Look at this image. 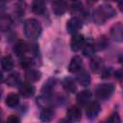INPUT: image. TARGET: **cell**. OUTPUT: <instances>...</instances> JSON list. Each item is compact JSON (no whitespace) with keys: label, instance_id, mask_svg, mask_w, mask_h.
<instances>
[{"label":"cell","instance_id":"6da1fadb","mask_svg":"<svg viewBox=\"0 0 123 123\" xmlns=\"http://www.w3.org/2000/svg\"><path fill=\"white\" fill-rule=\"evenodd\" d=\"M113 15H115V11L112 7L108 4H104L94 11L92 17L96 24H103L107 19L112 17Z\"/></svg>","mask_w":123,"mask_h":123},{"label":"cell","instance_id":"7a4b0ae2","mask_svg":"<svg viewBox=\"0 0 123 123\" xmlns=\"http://www.w3.org/2000/svg\"><path fill=\"white\" fill-rule=\"evenodd\" d=\"M41 33L40 23L34 18L27 19L24 23V34L30 39H36Z\"/></svg>","mask_w":123,"mask_h":123},{"label":"cell","instance_id":"3957f363","mask_svg":"<svg viewBox=\"0 0 123 123\" xmlns=\"http://www.w3.org/2000/svg\"><path fill=\"white\" fill-rule=\"evenodd\" d=\"M114 90V86L112 84H101L96 87V95L100 99L109 98Z\"/></svg>","mask_w":123,"mask_h":123},{"label":"cell","instance_id":"277c9868","mask_svg":"<svg viewBox=\"0 0 123 123\" xmlns=\"http://www.w3.org/2000/svg\"><path fill=\"white\" fill-rule=\"evenodd\" d=\"M100 111H101V107H100L99 103L96 101H93L87 105V107L86 109V113L89 119H93L99 114Z\"/></svg>","mask_w":123,"mask_h":123},{"label":"cell","instance_id":"5b68a950","mask_svg":"<svg viewBox=\"0 0 123 123\" xmlns=\"http://www.w3.org/2000/svg\"><path fill=\"white\" fill-rule=\"evenodd\" d=\"M111 36L115 41L122 42L123 41V24L120 22L114 24L111 29Z\"/></svg>","mask_w":123,"mask_h":123},{"label":"cell","instance_id":"8992f818","mask_svg":"<svg viewBox=\"0 0 123 123\" xmlns=\"http://www.w3.org/2000/svg\"><path fill=\"white\" fill-rule=\"evenodd\" d=\"M82 28V22L78 17H72L67 21L66 29L67 32L71 35H75L78 33V31Z\"/></svg>","mask_w":123,"mask_h":123},{"label":"cell","instance_id":"52a82bcc","mask_svg":"<svg viewBox=\"0 0 123 123\" xmlns=\"http://www.w3.org/2000/svg\"><path fill=\"white\" fill-rule=\"evenodd\" d=\"M52 9H53L54 13L60 16L65 12L67 9V4L65 0H54L52 3Z\"/></svg>","mask_w":123,"mask_h":123},{"label":"cell","instance_id":"ba28073f","mask_svg":"<svg viewBox=\"0 0 123 123\" xmlns=\"http://www.w3.org/2000/svg\"><path fill=\"white\" fill-rule=\"evenodd\" d=\"M85 37H83V35H80V34H75L73 37H72V39H71V43H70V46H71V49L75 52L79 51L81 48H83L84 44H85Z\"/></svg>","mask_w":123,"mask_h":123},{"label":"cell","instance_id":"9c48e42d","mask_svg":"<svg viewBox=\"0 0 123 123\" xmlns=\"http://www.w3.org/2000/svg\"><path fill=\"white\" fill-rule=\"evenodd\" d=\"M83 66V61L81 59V57L79 56H74L68 65V71L72 72V73H77L78 71H80L82 69Z\"/></svg>","mask_w":123,"mask_h":123},{"label":"cell","instance_id":"30bf717a","mask_svg":"<svg viewBox=\"0 0 123 123\" xmlns=\"http://www.w3.org/2000/svg\"><path fill=\"white\" fill-rule=\"evenodd\" d=\"M77 83L82 86H86L90 84V76L86 70H80L77 72V77H76Z\"/></svg>","mask_w":123,"mask_h":123},{"label":"cell","instance_id":"8fae6325","mask_svg":"<svg viewBox=\"0 0 123 123\" xmlns=\"http://www.w3.org/2000/svg\"><path fill=\"white\" fill-rule=\"evenodd\" d=\"M66 116H67L68 120H70V121H74V122L75 121H79L81 119V117H82L81 110L76 106H72L67 110Z\"/></svg>","mask_w":123,"mask_h":123},{"label":"cell","instance_id":"7c38bea8","mask_svg":"<svg viewBox=\"0 0 123 123\" xmlns=\"http://www.w3.org/2000/svg\"><path fill=\"white\" fill-rule=\"evenodd\" d=\"M19 92L25 98L31 97L35 93V86L33 85H31L30 83H23L19 86Z\"/></svg>","mask_w":123,"mask_h":123},{"label":"cell","instance_id":"4fadbf2b","mask_svg":"<svg viewBox=\"0 0 123 123\" xmlns=\"http://www.w3.org/2000/svg\"><path fill=\"white\" fill-rule=\"evenodd\" d=\"M62 87L64 88V90L67 91V92H69V93H74L77 90L76 83L74 82L73 79H71L69 77L64 78L62 80Z\"/></svg>","mask_w":123,"mask_h":123},{"label":"cell","instance_id":"5bb4252c","mask_svg":"<svg viewBox=\"0 0 123 123\" xmlns=\"http://www.w3.org/2000/svg\"><path fill=\"white\" fill-rule=\"evenodd\" d=\"M96 50V46H95V43L91 40H86L85 41V44L83 46V54L86 56V57H89V56H92L94 54Z\"/></svg>","mask_w":123,"mask_h":123},{"label":"cell","instance_id":"9a60e30c","mask_svg":"<svg viewBox=\"0 0 123 123\" xmlns=\"http://www.w3.org/2000/svg\"><path fill=\"white\" fill-rule=\"evenodd\" d=\"M90 98H91V92L89 90H82L76 96L77 102L81 105H85V104L88 103Z\"/></svg>","mask_w":123,"mask_h":123},{"label":"cell","instance_id":"2e32d148","mask_svg":"<svg viewBox=\"0 0 123 123\" xmlns=\"http://www.w3.org/2000/svg\"><path fill=\"white\" fill-rule=\"evenodd\" d=\"M102 66H103V62H102V59L99 58V57H93L89 62V67L90 69L94 72V73H97L99 72L101 69H102Z\"/></svg>","mask_w":123,"mask_h":123},{"label":"cell","instance_id":"e0dca14e","mask_svg":"<svg viewBox=\"0 0 123 123\" xmlns=\"http://www.w3.org/2000/svg\"><path fill=\"white\" fill-rule=\"evenodd\" d=\"M13 53L17 56V57H23L24 54L27 51V46L25 44V42L23 41H17L14 46H13Z\"/></svg>","mask_w":123,"mask_h":123},{"label":"cell","instance_id":"ac0fdd59","mask_svg":"<svg viewBox=\"0 0 123 123\" xmlns=\"http://www.w3.org/2000/svg\"><path fill=\"white\" fill-rule=\"evenodd\" d=\"M40 72L36 70V69H31L28 68V70L26 71V78L29 82H37L40 79Z\"/></svg>","mask_w":123,"mask_h":123},{"label":"cell","instance_id":"d6986e66","mask_svg":"<svg viewBox=\"0 0 123 123\" xmlns=\"http://www.w3.org/2000/svg\"><path fill=\"white\" fill-rule=\"evenodd\" d=\"M6 105L10 108H14L18 105L19 103V97L17 94L15 93H11L6 97V101H5Z\"/></svg>","mask_w":123,"mask_h":123},{"label":"cell","instance_id":"ffe728a7","mask_svg":"<svg viewBox=\"0 0 123 123\" xmlns=\"http://www.w3.org/2000/svg\"><path fill=\"white\" fill-rule=\"evenodd\" d=\"M45 10V5L42 0H35L32 5V11L37 14H41Z\"/></svg>","mask_w":123,"mask_h":123},{"label":"cell","instance_id":"44dd1931","mask_svg":"<svg viewBox=\"0 0 123 123\" xmlns=\"http://www.w3.org/2000/svg\"><path fill=\"white\" fill-rule=\"evenodd\" d=\"M1 65H2V69L4 71H10V70H12V67H13V61H12V57L11 56H5L2 59Z\"/></svg>","mask_w":123,"mask_h":123},{"label":"cell","instance_id":"7402d4cb","mask_svg":"<svg viewBox=\"0 0 123 123\" xmlns=\"http://www.w3.org/2000/svg\"><path fill=\"white\" fill-rule=\"evenodd\" d=\"M20 81V78H19V74L17 72H13L12 74H10L7 79H6V84L10 86H16Z\"/></svg>","mask_w":123,"mask_h":123},{"label":"cell","instance_id":"603a6c76","mask_svg":"<svg viewBox=\"0 0 123 123\" xmlns=\"http://www.w3.org/2000/svg\"><path fill=\"white\" fill-rule=\"evenodd\" d=\"M54 115V111L50 108H45L40 111V119L42 121H50Z\"/></svg>","mask_w":123,"mask_h":123},{"label":"cell","instance_id":"cb8c5ba5","mask_svg":"<svg viewBox=\"0 0 123 123\" xmlns=\"http://www.w3.org/2000/svg\"><path fill=\"white\" fill-rule=\"evenodd\" d=\"M108 41H107V39L104 37H99V39H98V41L95 43V46L97 47V48H99V49H104L107 45H108Z\"/></svg>","mask_w":123,"mask_h":123},{"label":"cell","instance_id":"d4e9b609","mask_svg":"<svg viewBox=\"0 0 123 123\" xmlns=\"http://www.w3.org/2000/svg\"><path fill=\"white\" fill-rule=\"evenodd\" d=\"M108 121L109 122H112V123H115V122H120V118H119V115L117 112H113L110 115V117L108 118Z\"/></svg>","mask_w":123,"mask_h":123},{"label":"cell","instance_id":"484cf974","mask_svg":"<svg viewBox=\"0 0 123 123\" xmlns=\"http://www.w3.org/2000/svg\"><path fill=\"white\" fill-rule=\"evenodd\" d=\"M114 75H115V77H116L117 79L122 80V79H123V69H119V70H117V71L114 73Z\"/></svg>","mask_w":123,"mask_h":123},{"label":"cell","instance_id":"4316f807","mask_svg":"<svg viewBox=\"0 0 123 123\" xmlns=\"http://www.w3.org/2000/svg\"><path fill=\"white\" fill-rule=\"evenodd\" d=\"M7 121H9V122H18V121H19V118L16 117L15 115H12V116H10V117L8 118Z\"/></svg>","mask_w":123,"mask_h":123},{"label":"cell","instance_id":"83f0119b","mask_svg":"<svg viewBox=\"0 0 123 123\" xmlns=\"http://www.w3.org/2000/svg\"><path fill=\"white\" fill-rule=\"evenodd\" d=\"M118 8H119L120 12H123V0H120V1L118 2Z\"/></svg>","mask_w":123,"mask_h":123},{"label":"cell","instance_id":"f1b7e54d","mask_svg":"<svg viewBox=\"0 0 123 123\" xmlns=\"http://www.w3.org/2000/svg\"><path fill=\"white\" fill-rule=\"evenodd\" d=\"M89 1H90V2H97L98 0H89Z\"/></svg>","mask_w":123,"mask_h":123}]
</instances>
